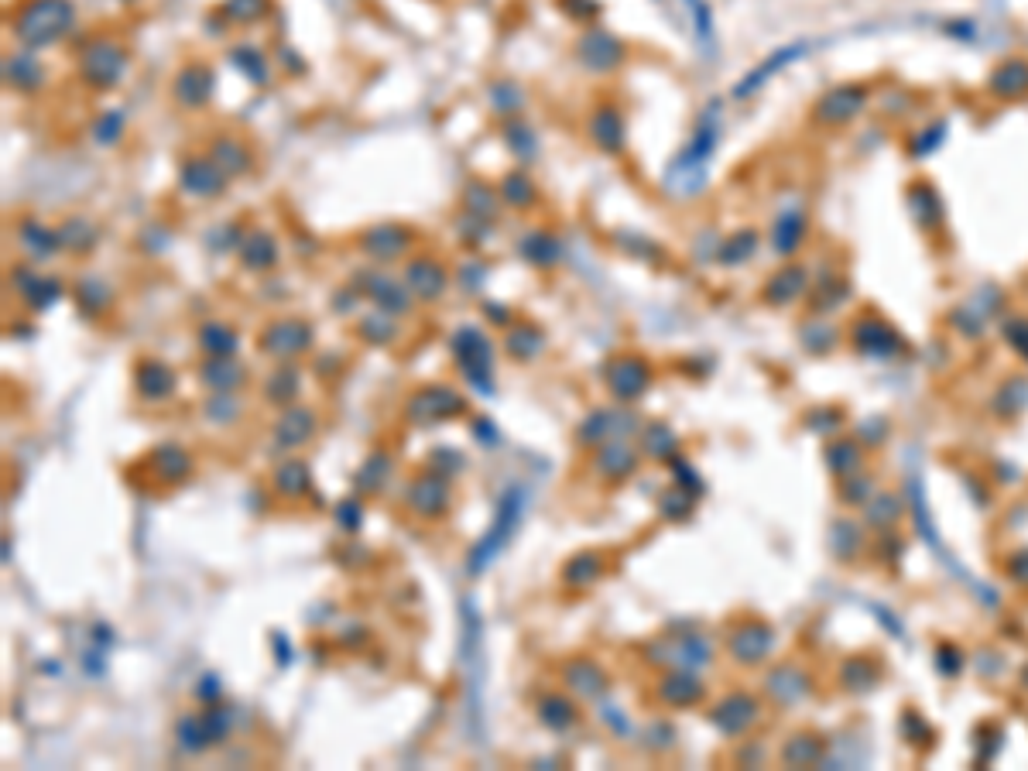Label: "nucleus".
<instances>
[{
    "label": "nucleus",
    "mask_w": 1028,
    "mask_h": 771,
    "mask_svg": "<svg viewBox=\"0 0 1028 771\" xmlns=\"http://www.w3.org/2000/svg\"><path fill=\"white\" fill-rule=\"evenodd\" d=\"M525 504H528L525 487L521 484L504 487L501 501H497V508H494L491 525H487V532L480 535L467 552V576L470 580H480V576H484L487 569H491L494 562L508 552V545L514 542V535H518V528H521V518H525Z\"/></svg>",
    "instance_id": "nucleus-1"
},
{
    "label": "nucleus",
    "mask_w": 1028,
    "mask_h": 771,
    "mask_svg": "<svg viewBox=\"0 0 1028 771\" xmlns=\"http://www.w3.org/2000/svg\"><path fill=\"white\" fill-rule=\"evenodd\" d=\"M76 24V7L72 0H24L11 21L14 38L21 48L42 52V48L59 45Z\"/></svg>",
    "instance_id": "nucleus-2"
},
{
    "label": "nucleus",
    "mask_w": 1028,
    "mask_h": 771,
    "mask_svg": "<svg viewBox=\"0 0 1028 771\" xmlns=\"http://www.w3.org/2000/svg\"><path fill=\"white\" fill-rule=\"evenodd\" d=\"M470 412V401L453 388V384L443 381H432L415 388L412 395L405 398L401 405V419L415 429H436V425L456 422V419H467Z\"/></svg>",
    "instance_id": "nucleus-3"
},
{
    "label": "nucleus",
    "mask_w": 1028,
    "mask_h": 771,
    "mask_svg": "<svg viewBox=\"0 0 1028 771\" xmlns=\"http://www.w3.org/2000/svg\"><path fill=\"white\" fill-rule=\"evenodd\" d=\"M449 353H453L456 367H460L463 381L470 384L477 395H494V343L480 326H460L449 336Z\"/></svg>",
    "instance_id": "nucleus-4"
},
{
    "label": "nucleus",
    "mask_w": 1028,
    "mask_h": 771,
    "mask_svg": "<svg viewBox=\"0 0 1028 771\" xmlns=\"http://www.w3.org/2000/svg\"><path fill=\"white\" fill-rule=\"evenodd\" d=\"M401 504L412 518L419 521H439L453 508V480L443 473L422 467L415 477H408L405 491H401Z\"/></svg>",
    "instance_id": "nucleus-5"
},
{
    "label": "nucleus",
    "mask_w": 1028,
    "mask_h": 771,
    "mask_svg": "<svg viewBox=\"0 0 1028 771\" xmlns=\"http://www.w3.org/2000/svg\"><path fill=\"white\" fill-rule=\"evenodd\" d=\"M312 340H316V333H312L309 319L281 316L264 323V329L257 333V353H264L275 364H292L295 357L312 350Z\"/></svg>",
    "instance_id": "nucleus-6"
},
{
    "label": "nucleus",
    "mask_w": 1028,
    "mask_h": 771,
    "mask_svg": "<svg viewBox=\"0 0 1028 771\" xmlns=\"http://www.w3.org/2000/svg\"><path fill=\"white\" fill-rule=\"evenodd\" d=\"M127 48L117 42V38H96V42H90L83 48V55H79V79H83L90 90H100V93H107V90H114V86H120V79H124V72H127Z\"/></svg>",
    "instance_id": "nucleus-7"
},
{
    "label": "nucleus",
    "mask_w": 1028,
    "mask_h": 771,
    "mask_svg": "<svg viewBox=\"0 0 1028 771\" xmlns=\"http://www.w3.org/2000/svg\"><path fill=\"white\" fill-rule=\"evenodd\" d=\"M353 288L360 292V299H367L374 309L391 312V316H408L415 309V295L412 288L405 285V278L388 275V271H377V268H364L353 275Z\"/></svg>",
    "instance_id": "nucleus-8"
},
{
    "label": "nucleus",
    "mask_w": 1028,
    "mask_h": 771,
    "mask_svg": "<svg viewBox=\"0 0 1028 771\" xmlns=\"http://www.w3.org/2000/svg\"><path fill=\"white\" fill-rule=\"evenodd\" d=\"M634 429H638V419H634V412H628V408H617V405L593 408V412H586L580 425H576L573 439L576 446L590 453V449H600L614 443V439H628Z\"/></svg>",
    "instance_id": "nucleus-9"
},
{
    "label": "nucleus",
    "mask_w": 1028,
    "mask_h": 771,
    "mask_svg": "<svg viewBox=\"0 0 1028 771\" xmlns=\"http://www.w3.org/2000/svg\"><path fill=\"white\" fill-rule=\"evenodd\" d=\"M604 384L610 398L628 405V401H638L652 388V367H648L645 357H638V353H614L604 364Z\"/></svg>",
    "instance_id": "nucleus-10"
},
{
    "label": "nucleus",
    "mask_w": 1028,
    "mask_h": 771,
    "mask_svg": "<svg viewBox=\"0 0 1028 771\" xmlns=\"http://www.w3.org/2000/svg\"><path fill=\"white\" fill-rule=\"evenodd\" d=\"M316 432H319V415H316V408H309V405H288V408H278V419L271 422V446L278 449V453H299V449H305L316 439Z\"/></svg>",
    "instance_id": "nucleus-11"
},
{
    "label": "nucleus",
    "mask_w": 1028,
    "mask_h": 771,
    "mask_svg": "<svg viewBox=\"0 0 1028 771\" xmlns=\"http://www.w3.org/2000/svg\"><path fill=\"white\" fill-rule=\"evenodd\" d=\"M559 682L562 689L576 696V700H600V696L610 689V676L607 669L590 655H573L559 665Z\"/></svg>",
    "instance_id": "nucleus-12"
},
{
    "label": "nucleus",
    "mask_w": 1028,
    "mask_h": 771,
    "mask_svg": "<svg viewBox=\"0 0 1028 771\" xmlns=\"http://www.w3.org/2000/svg\"><path fill=\"white\" fill-rule=\"evenodd\" d=\"M131 388L144 405H162V401H168L179 391V374H175V367L165 364V360L141 357L138 364H134Z\"/></svg>",
    "instance_id": "nucleus-13"
},
{
    "label": "nucleus",
    "mask_w": 1028,
    "mask_h": 771,
    "mask_svg": "<svg viewBox=\"0 0 1028 771\" xmlns=\"http://www.w3.org/2000/svg\"><path fill=\"white\" fill-rule=\"evenodd\" d=\"M360 254H367L377 264H391L401 261L415 244V234L405 227V223H374L360 234Z\"/></svg>",
    "instance_id": "nucleus-14"
},
{
    "label": "nucleus",
    "mask_w": 1028,
    "mask_h": 771,
    "mask_svg": "<svg viewBox=\"0 0 1028 771\" xmlns=\"http://www.w3.org/2000/svg\"><path fill=\"white\" fill-rule=\"evenodd\" d=\"M230 175L213 162L210 155H186L179 165V189L192 199H216L223 196Z\"/></svg>",
    "instance_id": "nucleus-15"
},
{
    "label": "nucleus",
    "mask_w": 1028,
    "mask_h": 771,
    "mask_svg": "<svg viewBox=\"0 0 1028 771\" xmlns=\"http://www.w3.org/2000/svg\"><path fill=\"white\" fill-rule=\"evenodd\" d=\"M7 281H11V288L21 295V302L28 305L31 312H45V309H52L55 302H62V295H66V285H62L55 275H38V271H31L28 264H18V268H11L7 271Z\"/></svg>",
    "instance_id": "nucleus-16"
},
{
    "label": "nucleus",
    "mask_w": 1028,
    "mask_h": 771,
    "mask_svg": "<svg viewBox=\"0 0 1028 771\" xmlns=\"http://www.w3.org/2000/svg\"><path fill=\"white\" fill-rule=\"evenodd\" d=\"M148 473L158 487H182L196 473V460L186 446L179 443H158L148 453Z\"/></svg>",
    "instance_id": "nucleus-17"
},
{
    "label": "nucleus",
    "mask_w": 1028,
    "mask_h": 771,
    "mask_svg": "<svg viewBox=\"0 0 1028 771\" xmlns=\"http://www.w3.org/2000/svg\"><path fill=\"white\" fill-rule=\"evenodd\" d=\"M576 59L590 72H614L624 62V42L604 28H586L576 38Z\"/></svg>",
    "instance_id": "nucleus-18"
},
{
    "label": "nucleus",
    "mask_w": 1028,
    "mask_h": 771,
    "mask_svg": "<svg viewBox=\"0 0 1028 771\" xmlns=\"http://www.w3.org/2000/svg\"><path fill=\"white\" fill-rule=\"evenodd\" d=\"M535 720L542 724L549 734H569L576 724L583 720V710L576 703V696L569 689H545L535 696Z\"/></svg>",
    "instance_id": "nucleus-19"
},
{
    "label": "nucleus",
    "mask_w": 1028,
    "mask_h": 771,
    "mask_svg": "<svg viewBox=\"0 0 1028 771\" xmlns=\"http://www.w3.org/2000/svg\"><path fill=\"white\" fill-rule=\"evenodd\" d=\"M216 90V76L206 62H186L172 79V100L182 110H203L213 100Z\"/></svg>",
    "instance_id": "nucleus-20"
},
{
    "label": "nucleus",
    "mask_w": 1028,
    "mask_h": 771,
    "mask_svg": "<svg viewBox=\"0 0 1028 771\" xmlns=\"http://www.w3.org/2000/svg\"><path fill=\"white\" fill-rule=\"evenodd\" d=\"M271 491H275L281 501H319V491H316V484H312V467H309V460H302V456H281V460L275 463V470H271Z\"/></svg>",
    "instance_id": "nucleus-21"
},
{
    "label": "nucleus",
    "mask_w": 1028,
    "mask_h": 771,
    "mask_svg": "<svg viewBox=\"0 0 1028 771\" xmlns=\"http://www.w3.org/2000/svg\"><path fill=\"white\" fill-rule=\"evenodd\" d=\"M401 278L412 288L415 302H436L443 299V292L449 288V268L429 254L412 257V261L405 264V271H401Z\"/></svg>",
    "instance_id": "nucleus-22"
},
{
    "label": "nucleus",
    "mask_w": 1028,
    "mask_h": 771,
    "mask_svg": "<svg viewBox=\"0 0 1028 771\" xmlns=\"http://www.w3.org/2000/svg\"><path fill=\"white\" fill-rule=\"evenodd\" d=\"M586 138L597 144L604 155H624V144H628V127L624 117L614 103H597L586 117Z\"/></svg>",
    "instance_id": "nucleus-23"
},
{
    "label": "nucleus",
    "mask_w": 1028,
    "mask_h": 771,
    "mask_svg": "<svg viewBox=\"0 0 1028 771\" xmlns=\"http://www.w3.org/2000/svg\"><path fill=\"white\" fill-rule=\"evenodd\" d=\"M590 467L604 484H624V480H631L638 473V446H631L628 439H614V443L593 449Z\"/></svg>",
    "instance_id": "nucleus-24"
},
{
    "label": "nucleus",
    "mask_w": 1028,
    "mask_h": 771,
    "mask_svg": "<svg viewBox=\"0 0 1028 771\" xmlns=\"http://www.w3.org/2000/svg\"><path fill=\"white\" fill-rule=\"evenodd\" d=\"M199 384L210 395H240L247 388V364L240 357H203L199 364Z\"/></svg>",
    "instance_id": "nucleus-25"
},
{
    "label": "nucleus",
    "mask_w": 1028,
    "mask_h": 771,
    "mask_svg": "<svg viewBox=\"0 0 1028 771\" xmlns=\"http://www.w3.org/2000/svg\"><path fill=\"white\" fill-rule=\"evenodd\" d=\"M607 573V556L600 549H580L573 552L559 569V583L566 593H586L593 590Z\"/></svg>",
    "instance_id": "nucleus-26"
},
{
    "label": "nucleus",
    "mask_w": 1028,
    "mask_h": 771,
    "mask_svg": "<svg viewBox=\"0 0 1028 771\" xmlns=\"http://www.w3.org/2000/svg\"><path fill=\"white\" fill-rule=\"evenodd\" d=\"M391 473H395V456H391V449L384 446L371 449V453L364 456V463L357 467V473H353V494H360L364 501L367 497H377L388 487Z\"/></svg>",
    "instance_id": "nucleus-27"
},
{
    "label": "nucleus",
    "mask_w": 1028,
    "mask_h": 771,
    "mask_svg": "<svg viewBox=\"0 0 1028 771\" xmlns=\"http://www.w3.org/2000/svg\"><path fill=\"white\" fill-rule=\"evenodd\" d=\"M18 244L31 261H52L55 254H62L59 230L45 227V223L35 220V216H24V220L18 223Z\"/></svg>",
    "instance_id": "nucleus-28"
},
{
    "label": "nucleus",
    "mask_w": 1028,
    "mask_h": 771,
    "mask_svg": "<svg viewBox=\"0 0 1028 771\" xmlns=\"http://www.w3.org/2000/svg\"><path fill=\"white\" fill-rule=\"evenodd\" d=\"M4 83L14 86L18 93H38L45 86V66L38 62V55L31 48L11 52L4 59Z\"/></svg>",
    "instance_id": "nucleus-29"
},
{
    "label": "nucleus",
    "mask_w": 1028,
    "mask_h": 771,
    "mask_svg": "<svg viewBox=\"0 0 1028 771\" xmlns=\"http://www.w3.org/2000/svg\"><path fill=\"white\" fill-rule=\"evenodd\" d=\"M545 329L535 323H511L504 329V353L514 364H532L545 353Z\"/></svg>",
    "instance_id": "nucleus-30"
},
{
    "label": "nucleus",
    "mask_w": 1028,
    "mask_h": 771,
    "mask_svg": "<svg viewBox=\"0 0 1028 771\" xmlns=\"http://www.w3.org/2000/svg\"><path fill=\"white\" fill-rule=\"evenodd\" d=\"M210 158L230 175V179H240V175H247L254 168L251 144L240 141L237 134H216L213 144H210Z\"/></svg>",
    "instance_id": "nucleus-31"
},
{
    "label": "nucleus",
    "mask_w": 1028,
    "mask_h": 771,
    "mask_svg": "<svg viewBox=\"0 0 1028 771\" xmlns=\"http://www.w3.org/2000/svg\"><path fill=\"white\" fill-rule=\"evenodd\" d=\"M237 257L247 271H271L278 264L281 251H278V240L271 237L268 230H251V234H244V240H240Z\"/></svg>",
    "instance_id": "nucleus-32"
},
{
    "label": "nucleus",
    "mask_w": 1028,
    "mask_h": 771,
    "mask_svg": "<svg viewBox=\"0 0 1028 771\" xmlns=\"http://www.w3.org/2000/svg\"><path fill=\"white\" fill-rule=\"evenodd\" d=\"M562 240L552 234V230H528L525 237L518 240V254L525 257L532 268H556L562 261Z\"/></svg>",
    "instance_id": "nucleus-33"
},
{
    "label": "nucleus",
    "mask_w": 1028,
    "mask_h": 771,
    "mask_svg": "<svg viewBox=\"0 0 1028 771\" xmlns=\"http://www.w3.org/2000/svg\"><path fill=\"white\" fill-rule=\"evenodd\" d=\"M299 391H302V374L295 371L292 364H278L275 371L264 377V384H261L264 401H268V405H275V408L295 405V401H299Z\"/></svg>",
    "instance_id": "nucleus-34"
},
{
    "label": "nucleus",
    "mask_w": 1028,
    "mask_h": 771,
    "mask_svg": "<svg viewBox=\"0 0 1028 771\" xmlns=\"http://www.w3.org/2000/svg\"><path fill=\"white\" fill-rule=\"evenodd\" d=\"M172 734H175V744H179V751H182V754H189V758L213 751L210 734H206V724H203V710H186V713H179V717H175Z\"/></svg>",
    "instance_id": "nucleus-35"
},
{
    "label": "nucleus",
    "mask_w": 1028,
    "mask_h": 771,
    "mask_svg": "<svg viewBox=\"0 0 1028 771\" xmlns=\"http://www.w3.org/2000/svg\"><path fill=\"white\" fill-rule=\"evenodd\" d=\"M497 196H501V203H508L511 210H532V206L538 203V186H535V179L525 172V168H511L508 175H504L501 182H497Z\"/></svg>",
    "instance_id": "nucleus-36"
},
{
    "label": "nucleus",
    "mask_w": 1028,
    "mask_h": 771,
    "mask_svg": "<svg viewBox=\"0 0 1028 771\" xmlns=\"http://www.w3.org/2000/svg\"><path fill=\"white\" fill-rule=\"evenodd\" d=\"M196 343H199V350L206 353V357H237V350H240V333H237V326H230V323H203L199 326V333H196Z\"/></svg>",
    "instance_id": "nucleus-37"
},
{
    "label": "nucleus",
    "mask_w": 1028,
    "mask_h": 771,
    "mask_svg": "<svg viewBox=\"0 0 1028 771\" xmlns=\"http://www.w3.org/2000/svg\"><path fill=\"white\" fill-rule=\"evenodd\" d=\"M55 230H59L62 251L69 254H90L96 240H100V227H96L90 216H69V220H62Z\"/></svg>",
    "instance_id": "nucleus-38"
},
{
    "label": "nucleus",
    "mask_w": 1028,
    "mask_h": 771,
    "mask_svg": "<svg viewBox=\"0 0 1028 771\" xmlns=\"http://www.w3.org/2000/svg\"><path fill=\"white\" fill-rule=\"evenodd\" d=\"M398 333H401L398 316L381 312V309H371L367 316H360V323H357V336L364 343H371V347H391V343L398 340Z\"/></svg>",
    "instance_id": "nucleus-39"
},
{
    "label": "nucleus",
    "mask_w": 1028,
    "mask_h": 771,
    "mask_svg": "<svg viewBox=\"0 0 1028 771\" xmlns=\"http://www.w3.org/2000/svg\"><path fill=\"white\" fill-rule=\"evenodd\" d=\"M658 700L665 706H693L696 700H703V682H696L686 672H669L658 682Z\"/></svg>",
    "instance_id": "nucleus-40"
},
{
    "label": "nucleus",
    "mask_w": 1028,
    "mask_h": 771,
    "mask_svg": "<svg viewBox=\"0 0 1028 771\" xmlns=\"http://www.w3.org/2000/svg\"><path fill=\"white\" fill-rule=\"evenodd\" d=\"M754 717H758V703L748 700V696H730V700H724L713 710V724L724 730V734H737V730L748 727Z\"/></svg>",
    "instance_id": "nucleus-41"
},
{
    "label": "nucleus",
    "mask_w": 1028,
    "mask_h": 771,
    "mask_svg": "<svg viewBox=\"0 0 1028 771\" xmlns=\"http://www.w3.org/2000/svg\"><path fill=\"white\" fill-rule=\"evenodd\" d=\"M230 66H234L240 76H247L251 86H268L271 83V69L268 59H264L261 48L254 45H234L230 48Z\"/></svg>",
    "instance_id": "nucleus-42"
},
{
    "label": "nucleus",
    "mask_w": 1028,
    "mask_h": 771,
    "mask_svg": "<svg viewBox=\"0 0 1028 771\" xmlns=\"http://www.w3.org/2000/svg\"><path fill=\"white\" fill-rule=\"evenodd\" d=\"M244 419V401L240 395H210L203 401V422L216 425V429H227Z\"/></svg>",
    "instance_id": "nucleus-43"
},
{
    "label": "nucleus",
    "mask_w": 1028,
    "mask_h": 771,
    "mask_svg": "<svg viewBox=\"0 0 1028 771\" xmlns=\"http://www.w3.org/2000/svg\"><path fill=\"white\" fill-rule=\"evenodd\" d=\"M76 302L86 316H103L110 309V302H114V292H110V285L103 278H83L76 285Z\"/></svg>",
    "instance_id": "nucleus-44"
},
{
    "label": "nucleus",
    "mask_w": 1028,
    "mask_h": 771,
    "mask_svg": "<svg viewBox=\"0 0 1028 771\" xmlns=\"http://www.w3.org/2000/svg\"><path fill=\"white\" fill-rule=\"evenodd\" d=\"M234 720H237V713H234V706H230V703L220 700V703L203 706V724H206V734H210L213 748L227 744V737L234 734Z\"/></svg>",
    "instance_id": "nucleus-45"
},
{
    "label": "nucleus",
    "mask_w": 1028,
    "mask_h": 771,
    "mask_svg": "<svg viewBox=\"0 0 1028 771\" xmlns=\"http://www.w3.org/2000/svg\"><path fill=\"white\" fill-rule=\"evenodd\" d=\"M504 144L511 148L514 158L528 162V158H535V151H538V134L532 131V124H525L521 117H511L508 124H504Z\"/></svg>",
    "instance_id": "nucleus-46"
},
{
    "label": "nucleus",
    "mask_w": 1028,
    "mask_h": 771,
    "mask_svg": "<svg viewBox=\"0 0 1028 771\" xmlns=\"http://www.w3.org/2000/svg\"><path fill=\"white\" fill-rule=\"evenodd\" d=\"M124 131H127V114H124V107L103 110V114L96 117V120H93V127H90L93 141H96V144H103V148H114V144H120V138H124Z\"/></svg>",
    "instance_id": "nucleus-47"
},
{
    "label": "nucleus",
    "mask_w": 1028,
    "mask_h": 771,
    "mask_svg": "<svg viewBox=\"0 0 1028 771\" xmlns=\"http://www.w3.org/2000/svg\"><path fill=\"white\" fill-rule=\"evenodd\" d=\"M333 521L343 535H357L367 521V501L360 494H347L343 501H336L333 508Z\"/></svg>",
    "instance_id": "nucleus-48"
},
{
    "label": "nucleus",
    "mask_w": 1028,
    "mask_h": 771,
    "mask_svg": "<svg viewBox=\"0 0 1028 771\" xmlns=\"http://www.w3.org/2000/svg\"><path fill=\"white\" fill-rule=\"evenodd\" d=\"M638 449H641L645 456H652V460H669L672 449H676V436H672L669 425L652 422V425H645V429H641V443H638Z\"/></svg>",
    "instance_id": "nucleus-49"
},
{
    "label": "nucleus",
    "mask_w": 1028,
    "mask_h": 771,
    "mask_svg": "<svg viewBox=\"0 0 1028 771\" xmlns=\"http://www.w3.org/2000/svg\"><path fill=\"white\" fill-rule=\"evenodd\" d=\"M497 203H501V196L487 186V182H470L467 189H463V210L473 213V216H484V220H494L497 216Z\"/></svg>",
    "instance_id": "nucleus-50"
},
{
    "label": "nucleus",
    "mask_w": 1028,
    "mask_h": 771,
    "mask_svg": "<svg viewBox=\"0 0 1028 771\" xmlns=\"http://www.w3.org/2000/svg\"><path fill=\"white\" fill-rule=\"evenodd\" d=\"M768 648V634L761 628H744L730 634V652H734L737 662H758Z\"/></svg>",
    "instance_id": "nucleus-51"
},
{
    "label": "nucleus",
    "mask_w": 1028,
    "mask_h": 771,
    "mask_svg": "<svg viewBox=\"0 0 1028 771\" xmlns=\"http://www.w3.org/2000/svg\"><path fill=\"white\" fill-rule=\"evenodd\" d=\"M425 467L453 480V477H460V473L467 470V456H463L460 449H453V446H436L429 456H425Z\"/></svg>",
    "instance_id": "nucleus-52"
},
{
    "label": "nucleus",
    "mask_w": 1028,
    "mask_h": 771,
    "mask_svg": "<svg viewBox=\"0 0 1028 771\" xmlns=\"http://www.w3.org/2000/svg\"><path fill=\"white\" fill-rule=\"evenodd\" d=\"M491 107L501 117H518V110L525 107V93H521L511 79H501V83L491 86Z\"/></svg>",
    "instance_id": "nucleus-53"
},
{
    "label": "nucleus",
    "mask_w": 1028,
    "mask_h": 771,
    "mask_svg": "<svg viewBox=\"0 0 1028 771\" xmlns=\"http://www.w3.org/2000/svg\"><path fill=\"white\" fill-rule=\"evenodd\" d=\"M268 14V0H227L223 4V18L230 24H254Z\"/></svg>",
    "instance_id": "nucleus-54"
},
{
    "label": "nucleus",
    "mask_w": 1028,
    "mask_h": 771,
    "mask_svg": "<svg viewBox=\"0 0 1028 771\" xmlns=\"http://www.w3.org/2000/svg\"><path fill=\"white\" fill-rule=\"evenodd\" d=\"M196 700H199V706H210V703L223 700V682L216 672H203V676L196 679Z\"/></svg>",
    "instance_id": "nucleus-55"
},
{
    "label": "nucleus",
    "mask_w": 1028,
    "mask_h": 771,
    "mask_svg": "<svg viewBox=\"0 0 1028 771\" xmlns=\"http://www.w3.org/2000/svg\"><path fill=\"white\" fill-rule=\"evenodd\" d=\"M470 429H473V436H477V443L484 446V449H497L501 446V429L487 419V415H477V419H470Z\"/></svg>",
    "instance_id": "nucleus-56"
},
{
    "label": "nucleus",
    "mask_w": 1028,
    "mask_h": 771,
    "mask_svg": "<svg viewBox=\"0 0 1028 771\" xmlns=\"http://www.w3.org/2000/svg\"><path fill=\"white\" fill-rule=\"evenodd\" d=\"M460 234H463V240H470V244H480V240L491 234V220H484V216H473V213H463Z\"/></svg>",
    "instance_id": "nucleus-57"
},
{
    "label": "nucleus",
    "mask_w": 1028,
    "mask_h": 771,
    "mask_svg": "<svg viewBox=\"0 0 1028 771\" xmlns=\"http://www.w3.org/2000/svg\"><path fill=\"white\" fill-rule=\"evenodd\" d=\"M562 7H566V14H573V18H580V21H590L593 14H597V4H593V0H562Z\"/></svg>",
    "instance_id": "nucleus-58"
},
{
    "label": "nucleus",
    "mask_w": 1028,
    "mask_h": 771,
    "mask_svg": "<svg viewBox=\"0 0 1028 771\" xmlns=\"http://www.w3.org/2000/svg\"><path fill=\"white\" fill-rule=\"evenodd\" d=\"M371 638V631L364 628V624H350L347 634L340 631V645H347V648H357V645H364V641Z\"/></svg>",
    "instance_id": "nucleus-59"
},
{
    "label": "nucleus",
    "mask_w": 1028,
    "mask_h": 771,
    "mask_svg": "<svg viewBox=\"0 0 1028 771\" xmlns=\"http://www.w3.org/2000/svg\"><path fill=\"white\" fill-rule=\"evenodd\" d=\"M484 312H487V319L491 323H497L501 329H508L514 323V312L511 309H501V305H494V302H484Z\"/></svg>",
    "instance_id": "nucleus-60"
},
{
    "label": "nucleus",
    "mask_w": 1028,
    "mask_h": 771,
    "mask_svg": "<svg viewBox=\"0 0 1028 771\" xmlns=\"http://www.w3.org/2000/svg\"><path fill=\"white\" fill-rule=\"evenodd\" d=\"M271 645H275V652H278V665L285 669V665H292V645H285V634L275 631L271 634Z\"/></svg>",
    "instance_id": "nucleus-61"
}]
</instances>
